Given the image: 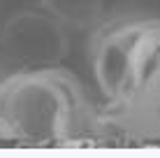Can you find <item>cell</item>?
Instances as JSON below:
<instances>
[{
  "label": "cell",
  "instance_id": "obj_1",
  "mask_svg": "<svg viewBox=\"0 0 160 158\" xmlns=\"http://www.w3.org/2000/svg\"><path fill=\"white\" fill-rule=\"evenodd\" d=\"M81 112L74 77L63 70H37L0 86V126L21 135H60Z\"/></svg>",
  "mask_w": 160,
  "mask_h": 158
},
{
  "label": "cell",
  "instance_id": "obj_3",
  "mask_svg": "<svg viewBox=\"0 0 160 158\" xmlns=\"http://www.w3.org/2000/svg\"><path fill=\"white\" fill-rule=\"evenodd\" d=\"M116 100L135 123L160 130V19L151 16Z\"/></svg>",
  "mask_w": 160,
  "mask_h": 158
},
{
  "label": "cell",
  "instance_id": "obj_2",
  "mask_svg": "<svg viewBox=\"0 0 160 158\" xmlns=\"http://www.w3.org/2000/svg\"><path fill=\"white\" fill-rule=\"evenodd\" d=\"M151 16L139 14H121L104 19L93 28L91 35V58L95 68L98 81L104 93L116 100L125 84L128 70L132 63V54L139 44Z\"/></svg>",
  "mask_w": 160,
  "mask_h": 158
},
{
  "label": "cell",
  "instance_id": "obj_5",
  "mask_svg": "<svg viewBox=\"0 0 160 158\" xmlns=\"http://www.w3.org/2000/svg\"><path fill=\"white\" fill-rule=\"evenodd\" d=\"M104 3L107 0H40V7L68 28H95L102 19Z\"/></svg>",
  "mask_w": 160,
  "mask_h": 158
},
{
  "label": "cell",
  "instance_id": "obj_4",
  "mask_svg": "<svg viewBox=\"0 0 160 158\" xmlns=\"http://www.w3.org/2000/svg\"><path fill=\"white\" fill-rule=\"evenodd\" d=\"M0 47L23 63H56L68 54V26L44 9H21L0 28Z\"/></svg>",
  "mask_w": 160,
  "mask_h": 158
}]
</instances>
